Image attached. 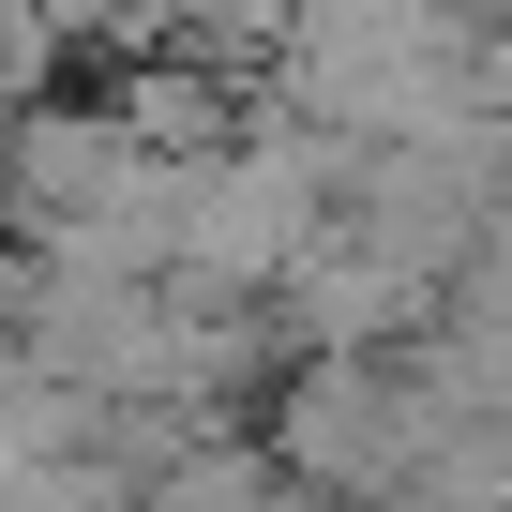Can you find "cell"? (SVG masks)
Wrapping results in <instances>:
<instances>
[{"mask_svg":"<svg viewBox=\"0 0 512 512\" xmlns=\"http://www.w3.org/2000/svg\"><path fill=\"white\" fill-rule=\"evenodd\" d=\"M287 16H302V0H151V31L166 46H196V61H287Z\"/></svg>","mask_w":512,"mask_h":512,"instance_id":"obj_1","label":"cell"}]
</instances>
